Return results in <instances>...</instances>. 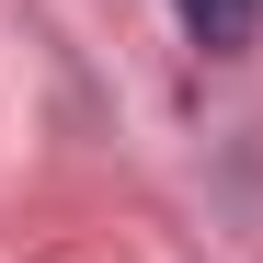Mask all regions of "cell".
Masks as SVG:
<instances>
[{
	"mask_svg": "<svg viewBox=\"0 0 263 263\" xmlns=\"http://www.w3.org/2000/svg\"><path fill=\"white\" fill-rule=\"evenodd\" d=\"M172 12H183V34H195V46H217V58H229V46H252L263 0H172Z\"/></svg>",
	"mask_w": 263,
	"mask_h": 263,
	"instance_id": "1",
	"label": "cell"
}]
</instances>
